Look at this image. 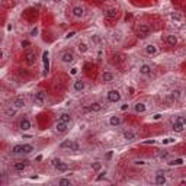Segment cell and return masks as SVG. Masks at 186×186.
<instances>
[{
	"instance_id": "obj_24",
	"label": "cell",
	"mask_w": 186,
	"mask_h": 186,
	"mask_svg": "<svg viewBox=\"0 0 186 186\" xmlns=\"http://www.w3.org/2000/svg\"><path fill=\"white\" fill-rule=\"evenodd\" d=\"M121 122H122L121 116H118V115L109 116V125H111V127H118V125H121Z\"/></svg>"
},
{
	"instance_id": "obj_14",
	"label": "cell",
	"mask_w": 186,
	"mask_h": 186,
	"mask_svg": "<svg viewBox=\"0 0 186 186\" xmlns=\"http://www.w3.org/2000/svg\"><path fill=\"white\" fill-rule=\"evenodd\" d=\"M138 71H140V74L141 76H150L151 73H153V68H151V65L150 64H141L138 67Z\"/></svg>"
},
{
	"instance_id": "obj_52",
	"label": "cell",
	"mask_w": 186,
	"mask_h": 186,
	"mask_svg": "<svg viewBox=\"0 0 186 186\" xmlns=\"http://www.w3.org/2000/svg\"><path fill=\"white\" fill-rule=\"evenodd\" d=\"M99 2H103V0H99Z\"/></svg>"
},
{
	"instance_id": "obj_20",
	"label": "cell",
	"mask_w": 186,
	"mask_h": 186,
	"mask_svg": "<svg viewBox=\"0 0 186 186\" xmlns=\"http://www.w3.org/2000/svg\"><path fill=\"white\" fill-rule=\"evenodd\" d=\"M58 121L65 122V124H71L73 122V116H71V113H68V112H61L58 115Z\"/></svg>"
},
{
	"instance_id": "obj_5",
	"label": "cell",
	"mask_w": 186,
	"mask_h": 186,
	"mask_svg": "<svg viewBox=\"0 0 186 186\" xmlns=\"http://www.w3.org/2000/svg\"><path fill=\"white\" fill-rule=\"evenodd\" d=\"M60 148L63 150H70V151H79L80 150V146L77 141H74V140H65L64 143L60 144Z\"/></svg>"
},
{
	"instance_id": "obj_13",
	"label": "cell",
	"mask_w": 186,
	"mask_h": 186,
	"mask_svg": "<svg viewBox=\"0 0 186 186\" xmlns=\"http://www.w3.org/2000/svg\"><path fill=\"white\" fill-rule=\"evenodd\" d=\"M144 53L147 55H150V57H154V55L158 54V48H157V45H154V44H148V45H146Z\"/></svg>"
},
{
	"instance_id": "obj_50",
	"label": "cell",
	"mask_w": 186,
	"mask_h": 186,
	"mask_svg": "<svg viewBox=\"0 0 186 186\" xmlns=\"http://www.w3.org/2000/svg\"><path fill=\"white\" fill-rule=\"evenodd\" d=\"M160 157H161V158H167V157H169V151H164V153H161V154H160Z\"/></svg>"
},
{
	"instance_id": "obj_32",
	"label": "cell",
	"mask_w": 186,
	"mask_h": 186,
	"mask_svg": "<svg viewBox=\"0 0 186 186\" xmlns=\"http://www.w3.org/2000/svg\"><path fill=\"white\" fill-rule=\"evenodd\" d=\"M173 122H176V124H182V125H186V116L177 115L176 118H175V121H173Z\"/></svg>"
},
{
	"instance_id": "obj_34",
	"label": "cell",
	"mask_w": 186,
	"mask_h": 186,
	"mask_svg": "<svg viewBox=\"0 0 186 186\" xmlns=\"http://www.w3.org/2000/svg\"><path fill=\"white\" fill-rule=\"evenodd\" d=\"M61 163H63V161H61V158H57V157H55V158H53V160L50 161V164H51L54 169H57V167L61 164Z\"/></svg>"
},
{
	"instance_id": "obj_3",
	"label": "cell",
	"mask_w": 186,
	"mask_h": 186,
	"mask_svg": "<svg viewBox=\"0 0 186 186\" xmlns=\"http://www.w3.org/2000/svg\"><path fill=\"white\" fill-rule=\"evenodd\" d=\"M135 31H137V35L138 38H147L150 34H151V29L147 23H138L135 26Z\"/></svg>"
},
{
	"instance_id": "obj_29",
	"label": "cell",
	"mask_w": 186,
	"mask_h": 186,
	"mask_svg": "<svg viewBox=\"0 0 186 186\" xmlns=\"http://www.w3.org/2000/svg\"><path fill=\"white\" fill-rule=\"evenodd\" d=\"M77 50H79V53L84 54V53H87V51H89V46H87V44H86V42H79V45H77Z\"/></svg>"
},
{
	"instance_id": "obj_4",
	"label": "cell",
	"mask_w": 186,
	"mask_h": 186,
	"mask_svg": "<svg viewBox=\"0 0 186 186\" xmlns=\"http://www.w3.org/2000/svg\"><path fill=\"white\" fill-rule=\"evenodd\" d=\"M60 60H61L63 64H73L74 60H76V55H74V53L71 50H65V51L61 53Z\"/></svg>"
},
{
	"instance_id": "obj_7",
	"label": "cell",
	"mask_w": 186,
	"mask_h": 186,
	"mask_svg": "<svg viewBox=\"0 0 186 186\" xmlns=\"http://www.w3.org/2000/svg\"><path fill=\"white\" fill-rule=\"evenodd\" d=\"M23 58H25V63L28 65H34L36 63V51L34 50H26L25 54H23Z\"/></svg>"
},
{
	"instance_id": "obj_39",
	"label": "cell",
	"mask_w": 186,
	"mask_h": 186,
	"mask_svg": "<svg viewBox=\"0 0 186 186\" xmlns=\"http://www.w3.org/2000/svg\"><path fill=\"white\" fill-rule=\"evenodd\" d=\"M170 93H172V95H173V96H175L177 100L182 98V90H180V89H175V90H172Z\"/></svg>"
},
{
	"instance_id": "obj_11",
	"label": "cell",
	"mask_w": 186,
	"mask_h": 186,
	"mask_svg": "<svg viewBox=\"0 0 186 186\" xmlns=\"http://www.w3.org/2000/svg\"><path fill=\"white\" fill-rule=\"evenodd\" d=\"M28 164H29L28 160H20V161H16V163H15L12 169H13L15 172H23V170L28 167Z\"/></svg>"
},
{
	"instance_id": "obj_40",
	"label": "cell",
	"mask_w": 186,
	"mask_h": 186,
	"mask_svg": "<svg viewBox=\"0 0 186 186\" xmlns=\"http://www.w3.org/2000/svg\"><path fill=\"white\" fill-rule=\"evenodd\" d=\"M38 32H39V28H38V26H34V28L29 31V36L35 38V36H38Z\"/></svg>"
},
{
	"instance_id": "obj_38",
	"label": "cell",
	"mask_w": 186,
	"mask_h": 186,
	"mask_svg": "<svg viewBox=\"0 0 186 186\" xmlns=\"http://www.w3.org/2000/svg\"><path fill=\"white\" fill-rule=\"evenodd\" d=\"M106 175H108V172H106V170H100V172H99V175L96 176V182H100V180H103V179L106 177Z\"/></svg>"
},
{
	"instance_id": "obj_2",
	"label": "cell",
	"mask_w": 186,
	"mask_h": 186,
	"mask_svg": "<svg viewBox=\"0 0 186 186\" xmlns=\"http://www.w3.org/2000/svg\"><path fill=\"white\" fill-rule=\"evenodd\" d=\"M32 102H34V105H36V106L45 105V102H46V93L42 92V90L34 92V93H32Z\"/></svg>"
},
{
	"instance_id": "obj_16",
	"label": "cell",
	"mask_w": 186,
	"mask_h": 186,
	"mask_svg": "<svg viewBox=\"0 0 186 186\" xmlns=\"http://www.w3.org/2000/svg\"><path fill=\"white\" fill-rule=\"evenodd\" d=\"M12 105L16 108V109H23L26 106V100H25V98H22V96H18V98H15L13 99V102H12Z\"/></svg>"
},
{
	"instance_id": "obj_43",
	"label": "cell",
	"mask_w": 186,
	"mask_h": 186,
	"mask_svg": "<svg viewBox=\"0 0 186 186\" xmlns=\"http://www.w3.org/2000/svg\"><path fill=\"white\" fill-rule=\"evenodd\" d=\"M146 164H147V161L143 160V158H141V160H134V166H141V167H143V166H146Z\"/></svg>"
},
{
	"instance_id": "obj_45",
	"label": "cell",
	"mask_w": 186,
	"mask_h": 186,
	"mask_svg": "<svg viewBox=\"0 0 186 186\" xmlns=\"http://www.w3.org/2000/svg\"><path fill=\"white\" fill-rule=\"evenodd\" d=\"M74 35H76V31H70V32H67V35H65L64 38H65V39H70V38H73Z\"/></svg>"
},
{
	"instance_id": "obj_41",
	"label": "cell",
	"mask_w": 186,
	"mask_h": 186,
	"mask_svg": "<svg viewBox=\"0 0 186 186\" xmlns=\"http://www.w3.org/2000/svg\"><path fill=\"white\" fill-rule=\"evenodd\" d=\"M176 143V140L173 138V137H167V138H164V140H163V144H175Z\"/></svg>"
},
{
	"instance_id": "obj_25",
	"label": "cell",
	"mask_w": 186,
	"mask_h": 186,
	"mask_svg": "<svg viewBox=\"0 0 186 186\" xmlns=\"http://www.w3.org/2000/svg\"><path fill=\"white\" fill-rule=\"evenodd\" d=\"M67 129H68V124L61 122V121H58V122L55 124V131H57V132L64 134V132H67Z\"/></svg>"
},
{
	"instance_id": "obj_15",
	"label": "cell",
	"mask_w": 186,
	"mask_h": 186,
	"mask_svg": "<svg viewBox=\"0 0 186 186\" xmlns=\"http://www.w3.org/2000/svg\"><path fill=\"white\" fill-rule=\"evenodd\" d=\"M118 9L116 7H108V9H105V12H103V16L106 18V19H115L116 16H118Z\"/></svg>"
},
{
	"instance_id": "obj_6",
	"label": "cell",
	"mask_w": 186,
	"mask_h": 186,
	"mask_svg": "<svg viewBox=\"0 0 186 186\" xmlns=\"http://www.w3.org/2000/svg\"><path fill=\"white\" fill-rule=\"evenodd\" d=\"M18 128H19L22 132L29 131V129L32 128V124H31V121H29V118H28V116H25V115H23L22 118L19 119V122H18Z\"/></svg>"
},
{
	"instance_id": "obj_37",
	"label": "cell",
	"mask_w": 186,
	"mask_h": 186,
	"mask_svg": "<svg viewBox=\"0 0 186 186\" xmlns=\"http://www.w3.org/2000/svg\"><path fill=\"white\" fill-rule=\"evenodd\" d=\"M90 41H92L93 45H100V38H99V35H92V36H90Z\"/></svg>"
},
{
	"instance_id": "obj_12",
	"label": "cell",
	"mask_w": 186,
	"mask_h": 186,
	"mask_svg": "<svg viewBox=\"0 0 186 186\" xmlns=\"http://www.w3.org/2000/svg\"><path fill=\"white\" fill-rule=\"evenodd\" d=\"M50 53L48 51H44L42 53V63H44V76H46V73H48L50 70Z\"/></svg>"
},
{
	"instance_id": "obj_44",
	"label": "cell",
	"mask_w": 186,
	"mask_h": 186,
	"mask_svg": "<svg viewBox=\"0 0 186 186\" xmlns=\"http://www.w3.org/2000/svg\"><path fill=\"white\" fill-rule=\"evenodd\" d=\"M172 19H175V20L180 22V20H182V15H180V13H177V12H175V13H172Z\"/></svg>"
},
{
	"instance_id": "obj_8",
	"label": "cell",
	"mask_w": 186,
	"mask_h": 186,
	"mask_svg": "<svg viewBox=\"0 0 186 186\" xmlns=\"http://www.w3.org/2000/svg\"><path fill=\"white\" fill-rule=\"evenodd\" d=\"M106 96H108V100H109L111 103H118V102L121 100V93H119V90H116V89L109 90Z\"/></svg>"
},
{
	"instance_id": "obj_1",
	"label": "cell",
	"mask_w": 186,
	"mask_h": 186,
	"mask_svg": "<svg viewBox=\"0 0 186 186\" xmlns=\"http://www.w3.org/2000/svg\"><path fill=\"white\" fill-rule=\"evenodd\" d=\"M34 150L32 144H16L12 147V154H29Z\"/></svg>"
},
{
	"instance_id": "obj_49",
	"label": "cell",
	"mask_w": 186,
	"mask_h": 186,
	"mask_svg": "<svg viewBox=\"0 0 186 186\" xmlns=\"http://www.w3.org/2000/svg\"><path fill=\"white\" fill-rule=\"evenodd\" d=\"M128 106H129L128 103H124V105L121 106V111H122V112H125V111H128Z\"/></svg>"
},
{
	"instance_id": "obj_9",
	"label": "cell",
	"mask_w": 186,
	"mask_h": 186,
	"mask_svg": "<svg viewBox=\"0 0 186 186\" xmlns=\"http://www.w3.org/2000/svg\"><path fill=\"white\" fill-rule=\"evenodd\" d=\"M71 16H73L74 19H82V18L84 16V7L80 6V5L73 6V9H71Z\"/></svg>"
},
{
	"instance_id": "obj_46",
	"label": "cell",
	"mask_w": 186,
	"mask_h": 186,
	"mask_svg": "<svg viewBox=\"0 0 186 186\" xmlns=\"http://www.w3.org/2000/svg\"><path fill=\"white\" fill-rule=\"evenodd\" d=\"M161 118H163L161 113H154V115H153V121H160Z\"/></svg>"
},
{
	"instance_id": "obj_21",
	"label": "cell",
	"mask_w": 186,
	"mask_h": 186,
	"mask_svg": "<svg viewBox=\"0 0 186 186\" xmlns=\"http://www.w3.org/2000/svg\"><path fill=\"white\" fill-rule=\"evenodd\" d=\"M122 137L124 140H127V141H134V140H137V134L132 131V129H127L122 132Z\"/></svg>"
},
{
	"instance_id": "obj_23",
	"label": "cell",
	"mask_w": 186,
	"mask_h": 186,
	"mask_svg": "<svg viewBox=\"0 0 186 186\" xmlns=\"http://www.w3.org/2000/svg\"><path fill=\"white\" fill-rule=\"evenodd\" d=\"M134 111H135V113H144L147 111V105L144 102H137L134 105Z\"/></svg>"
},
{
	"instance_id": "obj_31",
	"label": "cell",
	"mask_w": 186,
	"mask_h": 186,
	"mask_svg": "<svg viewBox=\"0 0 186 186\" xmlns=\"http://www.w3.org/2000/svg\"><path fill=\"white\" fill-rule=\"evenodd\" d=\"M183 163H185L183 158H173V160L169 161V166H182Z\"/></svg>"
},
{
	"instance_id": "obj_28",
	"label": "cell",
	"mask_w": 186,
	"mask_h": 186,
	"mask_svg": "<svg viewBox=\"0 0 186 186\" xmlns=\"http://www.w3.org/2000/svg\"><path fill=\"white\" fill-rule=\"evenodd\" d=\"M185 127H186V125H182V124H176V122H173V124H172V129H173L175 132H179V134H180V132H183Z\"/></svg>"
},
{
	"instance_id": "obj_10",
	"label": "cell",
	"mask_w": 186,
	"mask_h": 186,
	"mask_svg": "<svg viewBox=\"0 0 186 186\" xmlns=\"http://www.w3.org/2000/svg\"><path fill=\"white\" fill-rule=\"evenodd\" d=\"M102 109H103V105H102L100 102H93V103L84 106V111H86V112H100Z\"/></svg>"
},
{
	"instance_id": "obj_36",
	"label": "cell",
	"mask_w": 186,
	"mask_h": 186,
	"mask_svg": "<svg viewBox=\"0 0 186 186\" xmlns=\"http://www.w3.org/2000/svg\"><path fill=\"white\" fill-rule=\"evenodd\" d=\"M55 170H57V172H60V173H63V172H67V170H68V166H67V163H64V161H63L61 164H60V166H58V167L55 169Z\"/></svg>"
},
{
	"instance_id": "obj_33",
	"label": "cell",
	"mask_w": 186,
	"mask_h": 186,
	"mask_svg": "<svg viewBox=\"0 0 186 186\" xmlns=\"http://www.w3.org/2000/svg\"><path fill=\"white\" fill-rule=\"evenodd\" d=\"M112 39H113V41H116V42H121V41H122V34H121V32H118V31L113 32V34H112Z\"/></svg>"
},
{
	"instance_id": "obj_48",
	"label": "cell",
	"mask_w": 186,
	"mask_h": 186,
	"mask_svg": "<svg viewBox=\"0 0 186 186\" xmlns=\"http://www.w3.org/2000/svg\"><path fill=\"white\" fill-rule=\"evenodd\" d=\"M156 140H146V141H143V144H154Z\"/></svg>"
},
{
	"instance_id": "obj_42",
	"label": "cell",
	"mask_w": 186,
	"mask_h": 186,
	"mask_svg": "<svg viewBox=\"0 0 186 186\" xmlns=\"http://www.w3.org/2000/svg\"><path fill=\"white\" fill-rule=\"evenodd\" d=\"M20 46H22V48H29V46H31V41L22 39V41H20Z\"/></svg>"
},
{
	"instance_id": "obj_35",
	"label": "cell",
	"mask_w": 186,
	"mask_h": 186,
	"mask_svg": "<svg viewBox=\"0 0 186 186\" xmlns=\"http://www.w3.org/2000/svg\"><path fill=\"white\" fill-rule=\"evenodd\" d=\"M95 172H100V169H102V163L100 161H95V163H92V166H90Z\"/></svg>"
},
{
	"instance_id": "obj_47",
	"label": "cell",
	"mask_w": 186,
	"mask_h": 186,
	"mask_svg": "<svg viewBox=\"0 0 186 186\" xmlns=\"http://www.w3.org/2000/svg\"><path fill=\"white\" fill-rule=\"evenodd\" d=\"M77 73H79V68L77 67H73L71 70H70V74H71V76H76Z\"/></svg>"
},
{
	"instance_id": "obj_19",
	"label": "cell",
	"mask_w": 186,
	"mask_h": 186,
	"mask_svg": "<svg viewBox=\"0 0 186 186\" xmlns=\"http://www.w3.org/2000/svg\"><path fill=\"white\" fill-rule=\"evenodd\" d=\"M84 89H86V82H84V80H76V82L73 83V90H74L76 93H82Z\"/></svg>"
},
{
	"instance_id": "obj_17",
	"label": "cell",
	"mask_w": 186,
	"mask_h": 186,
	"mask_svg": "<svg viewBox=\"0 0 186 186\" xmlns=\"http://www.w3.org/2000/svg\"><path fill=\"white\" fill-rule=\"evenodd\" d=\"M167 179H166V175L164 172H157L156 176H154V183L156 185H166Z\"/></svg>"
},
{
	"instance_id": "obj_18",
	"label": "cell",
	"mask_w": 186,
	"mask_h": 186,
	"mask_svg": "<svg viewBox=\"0 0 186 186\" xmlns=\"http://www.w3.org/2000/svg\"><path fill=\"white\" fill-rule=\"evenodd\" d=\"M18 111H19V109H16L13 105H10V106L5 108V111H3V115H5V118H13V116L18 113Z\"/></svg>"
},
{
	"instance_id": "obj_27",
	"label": "cell",
	"mask_w": 186,
	"mask_h": 186,
	"mask_svg": "<svg viewBox=\"0 0 186 186\" xmlns=\"http://www.w3.org/2000/svg\"><path fill=\"white\" fill-rule=\"evenodd\" d=\"M177 99L172 95V93H166L164 96H163V102H166V103H169V105H172V103H175Z\"/></svg>"
},
{
	"instance_id": "obj_22",
	"label": "cell",
	"mask_w": 186,
	"mask_h": 186,
	"mask_svg": "<svg viewBox=\"0 0 186 186\" xmlns=\"http://www.w3.org/2000/svg\"><path fill=\"white\" fill-rule=\"evenodd\" d=\"M166 44H167V46H176L177 45V36L175 34H169L166 36Z\"/></svg>"
},
{
	"instance_id": "obj_30",
	"label": "cell",
	"mask_w": 186,
	"mask_h": 186,
	"mask_svg": "<svg viewBox=\"0 0 186 186\" xmlns=\"http://www.w3.org/2000/svg\"><path fill=\"white\" fill-rule=\"evenodd\" d=\"M60 186H71L73 185V182L70 180V179H65V177H61V179H58V182H57Z\"/></svg>"
},
{
	"instance_id": "obj_26",
	"label": "cell",
	"mask_w": 186,
	"mask_h": 186,
	"mask_svg": "<svg viewBox=\"0 0 186 186\" xmlns=\"http://www.w3.org/2000/svg\"><path fill=\"white\" fill-rule=\"evenodd\" d=\"M113 80H115V74H113V73L105 71V73L102 74V82H103V83H112Z\"/></svg>"
},
{
	"instance_id": "obj_51",
	"label": "cell",
	"mask_w": 186,
	"mask_h": 186,
	"mask_svg": "<svg viewBox=\"0 0 186 186\" xmlns=\"http://www.w3.org/2000/svg\"><path fill=\"white\" fill-rule=\"evenodd\" d=\"M180 185H186V179H183V180H180Z\"/></svg>"
}]
</instances>
